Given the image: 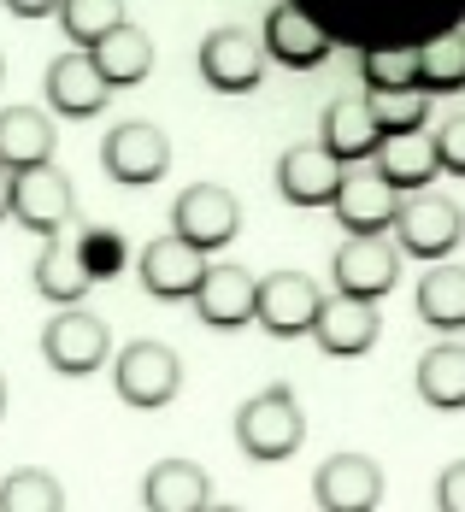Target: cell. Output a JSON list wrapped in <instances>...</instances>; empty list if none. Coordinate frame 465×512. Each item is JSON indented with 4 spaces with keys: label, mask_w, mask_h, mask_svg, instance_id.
Masks as SVG:
<instances>
[{
    "label": "cell",
    "mask_w": 465,
    "mask_h": 512,
    "mask_svg": "<svg viewBox=\"0 0 465 512\" xmlns=\"http://www.w3.org/2000/svg\"><path fill=\"white\" fill-rule=\"evenodd\" d=\"M236 442H242V454L259 460V465L289 460V454L307 442V418L295 407V395L277 383V389H265L254 401H242V412H236Z\"/></svg>",
    "instance_id": "7a4b0ae2"
},
{
    "label": "cell",
    "mask_w": 465,
    "mask_h": 512,
    "mask_svg": "<svg viewBox=\"0 0 465 512\" xmlns=\"http://www.w3.org/2000/svg\"><path fill=\"white\" fill-rule=\"evenodd\" d=\"M377 336H383L377 301H360V295H336V301H324L318 318H312V342H318L330 359L371 354V348H377Z\"/></svg>",
    "instance_id": "2e32d148"
},
{
    "label": "cell",
    "mask_w": 465,
    "mask_h": 512,
    "mask_svg": "<svg viewBox=\"0 0 465 512\" xmlns=\"http://www.w3.org/2000/svg\"><path fill=\"white\" fill-rule=\"evenodd\" d=\"M318 142H324L330 154L342 159V165H360V159L377 154L383 130H377L371 106L354 101V95H342V101H330V106H324V130H318Z\"/></svg>",
    "instance_id": "7402d4cb"
},
{
    "label": "cell",
    "mask_w": 465,
    "mask_h": 512,
    "mask_svg": "<svg viewBox=\"0 0 465 512\" xmlns=\"http://www.w3.org/2000/svg\"><path fill=\"white\" fill-rule=\"evenodd\" d=\"M195 312H201V324H212V330H242V324H254L259 277L242 271V265H207V277H201V289H195Z\"/></svg>",
    "instance_id": "e0dca14e"
},
{
    "label": "cell",
    "mask_w": 465,
    "mask_h": 512,
    "mask_svg": "<svg viewBox=\"0 0 465 512\" xmlns=\"http://www.w3.org/2000/svg\"><path fill=\"white\" fill-rule=\"evenodd\" d=\"M336 183H342V159L330 154L324 142L289 148L277 159V195L289 206H330L336 201Z\"/></svg>",
    "instance_id": "d6986e66"
},
{
    "label": "cell",
    "mask_w": 465,
    "mask_h": 512,
    "mask_svg": "<svg viewBox=\"0 0 465 512\" xmlns=\"http://www.w3.org/2000/svg\"><path fill=\"white\" fill-rule=\"evenodd\" d=\"M365 106H371V118H377L383 136H389V130H424V118H430V89H424V83H413V89H371Z\"/></svg>",
    "instance_id": "f546056e"
},
{
    "label": "cell",
    "mask_w": 465,
    "mask_h": 512,
    "mask_svg": "<svg viewBox=\"0 0 465 512\" xmlns=\"http://www.w3.org/2000/svg\"><path fill=\"white\" fill-rule=\"evenodd\" d=\"M171 230L183 236V242H195V248H230V236L242 230V201L230 195V189H218V183H195V189H183L177 206H171Z\"/></svg>",
    "instance_id": "8fae6325"
},
{
    "label": "cell",
    "mask_w": 465,
    "mask_h": 512,
    "mask_svg": "<svg viewBox=\"0 0 465 512\" xmlns=\"http://www.w3.org/2000/svg\"><path fill=\"white\" fill-rule=\"evenodd\" d=\"M395 206H401V189L377 171V159L371 165H342V183H336L330 212L342 218L348 236H383V230H395Z\"/></svg>",
    "instance_id": "277c9868"
},
{
    "label": "cell",
    "mask_w": 465,
    "mask_h": 512,
    "mask_svg": "<svg viewBox=\"0 0 465 512\" xmlns=\"http://www.w3.org/2000/svg\"><path fill=\"white\" fill-rule=\"evenodd\" d=\"M112 383H118V401L124 407L154 412L183 389V359L171 354L165 342H130L118 354V365H112Z\"/></svg>",
    "instance_id": "5b68a950"
},
{
    "label": "cell",
    "mask_w": 465,
    "mask_h": 512,
    "mask_svg": "<svg viewBox=\"0 0 465 512\" xmlns=\"http://www.w3.org/2000/svg\"><path fill=\"white\" fill-rule=\"evenodd\" d=\"M59 24L77 48H95L106 30L124 24V0H59Z\"/></svg>",
    "instance_id": "1f68e13d"
},
{
    "label": "cell",
    "mask_w": 465,
    "mask_h": 512,
    "mask_svg": "<svg viewBox=\"0 0 465 512\" xmlns=\"http://www.w3.org/2000/svg\"><path fill=\"white\" fill-rule=\"evenodd\" d=\"M259 42H265V53H271L277 65H289V71H312L324 53L336 48L330 30H324L312 12H301L295 0H283V6L265 12V36H259Z\"/></svg>",
    "instance_id": "ac0fdd59"
},
{
    "label": "cell",
    "mask_w": 465,
    "mask_h": 512,
    "mask_svg": "<svg viewBox=\"0 0 465 512\" xmlns=\"http://www.w3.org/2000/svg\"><path fill=\"white\" fill-rule=\"evenodd\" d=\"M0 77H6V53H0Z\"/></svg>",
    "instance_id": "f35d334b"
},
{
    "label": "cell",
    "mask_w": 465,
    "mask_h": 512,
    "mask_svg": "<svg viewBox=\"0 0 465 512\" xmlns=\"http://www.w3.org/2000/svg\"><path fill=\"white\" fill-rule=\"evenodd\" d=\"M460 236H465L460 201H448L442 189H407L401 195V206H395V242H401V254L442 259L460 248Z\"/></svg>",
    "instance_id": "3957f363"
},
{
    "label": "cell",
    "mask_w": 465,
    "mask_h": 512,
    "mask_svg": "<svg viewBox=\"0 0 465 512\" xmlns=\"http://www.w3.org/2000/svg\"><path fill=\"white\" fill-rule=\"evenodd\" d=\"M413 307L430 330H448V336L465 330V265H436V271L418 283Z\"/></svg>",
    "instance_id": "4316f807"
},
{
    "label": "cell",
    "mask_w": 465,
    "mask_h": 512,
    "mask_svg": "<svg viewBox=\"0 0 465 512\" xmlns=\"http://www.w3.org/2000/svg\"><path fill=\"white\" fill-rule=\"evenodd\" d=\"M418 83H424L430 95H454V89H465V24L436 30V36L418 42Z\"/></svg>",
    "instance_id": "83f0119b"
},
{
    "label": "cell",
    "mask_w": 465,
    "mask_h": 512,
    "mask_svg": "<svg viewBox=\"0 0 465 512\" xmlns=\"http://www.w3.org/2000/svg\"><path fill=\"white\" fill-rule=\"evenodd\" d=\"M330 283H336V295L383 301L401 283V242L389 248L383 236H348L336 248V259H330Z\"/></svg>",
    "instance_id": "52a82bcc"
},
{
    "label": "cell",
    "mask_w": 465,
    "mask_h": 512,
    "mask_svg": "<svg viewBox=\"0 0 465 512\" xmlns=\"http://www.w3.org/2000/svg\"><path fill=\"white\" fill-rule=\"evenodd\" d=\"M53 159V118L36 106H12L0 112V165L24 171V165H42Z\"/></svg>",
    "instance_id": "484cf974"
},
{
    "label": "cell",
    "mask_w": 465,
    "mask_h": 512,
    "mask_svg": "<svg viewBox=\"0 0 465 512\" xmlns=\"http://www.w3.org/2000/svg\"><path fill=\"white\" fill-rule=\"evenodd\" d=\"M0 418H6V377H0Z\"/></svg>",
    "instance_id": "74e56055"
},
{
    "label": "cell",
    "mask_w": 465,
    "mask_h": 512,
    "mask_svg": "<svg viewBox=\"0 0 465 512\" xmlns=\"http://www.w3.org/2000/svg\"><path fill=\"white\" fill-rule=\"evenodd\" d=\"M365 89H413L418 83V42H377L360 48Z\"/></svg>",
    "instance_id": "f1b7e54d"
},
{
    "label": "cell",
    "mask_w": 465,
    "mask_h": 512,
    "mask_svg": "<svg viewBox=\"0 0 465 512\" xmlns=\"http://www.w3.org/2000/svg\"><path fill=\"white\" fill-rule=\"evenodd\" d=\"M42 89H48V106L59 118H95V112H106V95H112V83H106V71L95 65L89 48L59 53L42 77Z\"/></svg>",
    "instance_id": "9a60e30c"
},
{
    "label": "cell",
    "mask_w": 465,
    "mask_h": 512,
    "mask_svg": "<svg viewBox=\"0 0 465 512\" xmlns=\"http://www.w3.org/2000/svg\"><path fill=\"white\" fill-rule=\"evenodd\" d=\"M0 512H65V489L53 483L48 471L24 465L0 483Z\"/></svg>",
    "instance_id": "4dcf8cb0"
},
{
    "label": "cell",
    "mask_w": 465,
    "mask_h": 512,
    "mask_svg": "<svg viewBox=\"0 0 465 512\" xmlns=\"http://www.w3.org/2000/svg\"><path fill=\"white\" fill-rule=\"evenodd\" d=\"M265 42H254L248 30H212L201 42V77L218 95H254L265 77Z\"/></svg>",
    "instance_id": "5bb4252c"
},
{
    "label": "cell",
    "mask_w": 465,
    "mask_h": 512,
    "mask_svg": "<svg viewBox=\"0 0 465 512\" xmlns=\"http://www.w3.org/2000/svg\"><path fill=\"white\" fill-rule=\"evenodd\" d=\"M101 165H106L112 183L148 189V183H159V177L171 171V142H165L159 124H118L101 142Z\"/></svg>",
    "instance_id": "9c48e42d"
},
{
    "label": "cell",
    "mask_w": 465,
    "mask_h": 512,
    "mask_svg": "<svg viewBox=\"0 0 465 512\" xmlns=\"http://www.w3.org/2000/svg\"><path fill=\"white\" fill-rule=\"evenodd\" d=\"M142 507L148 512H207L212 507V483L201 465L189 460H159L142 483Z\"/></svg>",
    "instance_id": "44dd1931"
},
{
    "label": "cell",
    "mask_w": 465,
    "mask_h": 512,
    "mask_svg": "<svg viewBox=\"0 0 465 512\" xmlns=\"http://www.w3.org/2000/svg\"><path fill=\"white\" fill-rule=\"evenodd\" d=\"M12 183H18V171H12V165H0V224L12 218Z\"/></svg>",
    "instance_id": "8d00e7d4"
},
{
    "label": "cell",
    "mask_w": 465,
    "mask_h": 512,
    "mask_svg": "<svg viewBox=\"0 0 465 512\" xmlns=\"http://www.w3.org/2000/svg\"><path fill=\"white\" fill-rule=\"evenodd\" d=\"M89 265L77 254V242H65V230L59 236H42V254H36V295L42 301H59V307H77L83 295H89Z\"/></svg>",
    "instance_id": "603a6c76"
},
{
    "label": "cell",
    "mask_w": 465,
    "mask_h": 512,
    "mask_svg": "<svg viewBox=\"0 0 465 512\" xmlns=\"http://www.w3.org/2000/svg\"><path fill=\"white\" fill-rule=\"evenodd\" d=\"M12 218L30 230V236H59L71 218H77V195H71V177L42 159V165H24L18 183H12Z\"/></svg>",
    "instance_id": "8992f818"
},
{
    "label": "cell",
    "mask_w": 465,
    "mask_h": 512,
    "mask_svg": "<svg viewBox=\"0 0 465 512\" xmlns=\"http://www.w3.org/2000/svg\"><path fill=\"white\" fill-rule=\"evenodd\" d=\"M136 277H142V289H148L154 301H195V289H201V277H207V248H195V242H183V236L171 230V236H159V242L142 248Z\"/></svg>",
    "instance_id": "30bf717a"
},
{
    "label": "cell",
    "mask_w": 465,
    "mask_h": 512,
    "mask_svg": "<svg viewBox=\"0 0 465 512\" xmlns=\"http://www.w3.org/2000/svg\"><path fill=\"white\" fill-rule=\"evenodd\" d=\"M77 254H83V265H89V277L101 283V277H118V271H124L130 242H124L112 224H83V230H77Z\"/></svg>",
    "instance_id": "d6a6232c"
},
{
    "label": "cell",
    "mask_w": 465,
    "mask_h": 512,
    "mask_svg": "<svg viewBox=\"0 0 465 512\" xmlns=\"http://www.w3.org/2000/svg\"><path fill=\"white\" fill-rule=\"evenodd\" d=\"M12 18H48V12H59V0H0Z\"/></svg>",
    "instance_id": "d590c367"
},
{
    "label": "cell",
    "mask_w": 465,
    "mask_h": 512,
    "mask_svg": "<svg viewBox=\"0 0 465 512\" xmlns=\"http://www.w3.org/2000/svg\"><path fill=\"white\" fill-rule=\"evenodd\" d=\"M312 501L324 512H377L383 507V465L365 454H330L312 471Z\"/></svg>",
    "instance_id": "7c38bea8"
},
{
    "label": "cell",
    "mask_w": 465,
    "mask_h": 512,
    "mask_svg": "<svg viewBox=\"0 0 465 512\" xmlns=\"http://www.w3.org/2000/svg\"><path fill=\"white\" fill-rule=\"evenodd\" d=\"M418 401L436 412H465V342H436L418 359Z\"/></svg>",
    "instance_id": "d4e9b609"
},
{
    "label": "cell",
    "mask_w": 465,
    "mask_h": 512,
    "mask_svg": "<svg viewBox=\"0 0 465 512\" xmlns=\"http://www.w3.org/2000/svg\"><path fill=\"white\" fill-rule=\"evenodd\" d=\"M312 12L336 48H377V42H424L436 30H454L465 0H295Z\"/></svg>",
    "instance_id": "6da1fadb"
},
{
    "label": "cell",
    "mask_w": 465,
    "mask_h": 512,
    "mask_svg": "<svg viewBox=\"0 0 465 512\" xmlns=\"http://www.w3.org/2000/svg\"><path fill=\"white\" fill-rule=\"evenodd\" d=\"M377 171L407 195V189H430L436 177H442V154H436V136H424V130H389L383 142H377Z\"/></svg>",
    "instance_id": "ffe728a7"
},
{
    "label": "cell",
    "mask_w": 465,
    "mask_h": 512,
    "mask_svg": "<svg viewBox=\"0 0 465 512\" xmlns=\"http://www.w3.org/2000/svg\"><path fill=\"white\" fill-rule=\"evenodd\" d=\"M436 507L442 512H465V460H454L436 477Z\"/></svg>",
    "instance_id": "e575fe53"
},
{
    "label": "cell",
    "mask_w": 465,
    "mask_h": 512,
    "mask_svg": "<svg viewBox=\"0 0 465 512\" xmlns=\"http://www.w3.org/2000/svg\"><path fill=\"white\" fill-rule=\"evenodd\" d=\"M89 53H95V65L106 71L112 89H136V83H148V71H154V42H148V30H136V24L106 30Z\"/></svg>",
    "instance_id": "cb8c5ba5"
},
{
    "label": "cell",
    "mask_w": 465,
    "mask_h": 512,
    "mask_svg": "<svg viewBox=\"0 0 465 512\" xmlns=\"http://www.w3.org/2000/svg\"><path fill=\"white\" fill-rule=\"evenodd\" d=\"M324 307V289L312 283L307 271H271L259 277V312L254 324H265L271 336H312V318Z\"/></svg>",
    "instance_id": "4fadbf2b"
},
{
    "label": "cell",
    "mask_w": 465,
    "mask_h": 512,
    "mask_svg": "<svg viewBox=\"0 0 465 512\" xmlns=\"http://www.w3.org/2000/svg\"><path fill=\"white\" fill-rule=\"evenodd\" d=\"M106 354H112V336H106L101 318L83 307H65L42 330V359L53 371H65V377H95L106 365Z\"/></svg>",
    "instance_id": "ba28073f"
},
{
    "label": "cell",
    "mask_w": 465,
    "mask_h": 512,
    "mask_svg": "<svg viewBox=\"0 0 465 512\" xmlns=\"http://www.w3.org/2000/svg\"><path fill=\"white\" fill-rule=\"evenodd\" d=\"M436 154H442V171L448 177H465V112L436 130Z\"/></svg>",
    "instance_id": "836d02e7"
}]
</instances>
